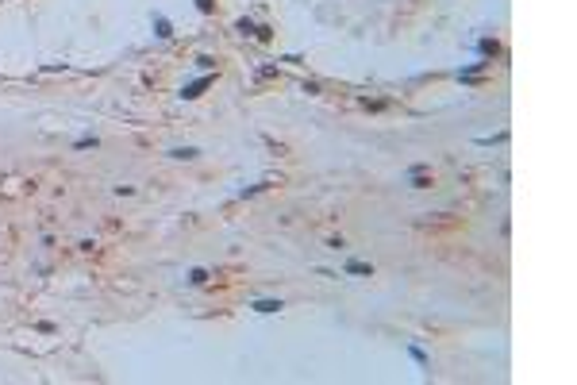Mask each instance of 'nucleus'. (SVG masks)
<instances>
[{
    "label": "nucleus",
    "instance_id": "10",
    "mask_svg": "<svg viewBox=\"0 0 577 385\" xmlns=\"http://www.w3.org/2000/svg\"><path fill=\"white\" fill-rule=\"evenodd\" d=\"M362 104H366L370 112H381V108H389V100H362Z\"/></svg>",
    "mask_w": 577,
    "mask_h": 385
},
{
    "label": "nucleus",
    "instance_id": "12",
    "mask_svg": "<svg viewBox=\"0 0 577 385\" xmlns=\"http://www.w3.org/2000/svg\"><path fill=\"white\" fill-rule=\"evenodd\" d=\"M196 8H200V12L208 15V12H212V8H216V4H212V0H196Z\"/></svg>",
    "mask_w": 577,
    "mask_h": 385
},
{
    "label": "nucleus",
    "instance_id": "4",
    "mask_svg": "<svg viewBox=\"0 0 577 385\" xmlns=\"http://www.w3.org/2000/svg\"><path fill=\"white\" fill-rule=\"evenodd\" d=\"M170 154H173V158H185V162H192L200 150H196V147H177V150H170Z\"/></svg>",
    "mask_w": 577,
    "mask_h": 385
},
{
    "label": "nucleus",
    "instance_id": "11",
    "mask_svg": "<svg viewBox=\"0 0 577 385\" xmlns=\"http://www.w3.org/2000/svg\"><path fill=\"white\" fill-rule=\"evenodd\" d=\"M277 74V66H262V70H258V81H266V77H274Z\"/></svg>",
    "mask_w": 577,
    "mask_h": 385
},
{
    "label": "nucleus",
    "instance_id": "8",
    "mask_svg": "<svg viewBox=\"0 0 577 385\" xmlns=\"http://www.w3.org/2000/svg\"><path fill=\"white\" fill-rule=\"evenodd\" d=\"M346 270H350V274H374V266H366V262H350Z\"/></svg>",
    "mask_w": 577,
    "mask_h": 385
},
{
    "label": "nucleus",
    "instance_id": "5",
    "mask_svg": "<svg viewBox=\"0 0 577 385\" xmlns=\"http://www.w3.org/2000/svg\"><path fill=\"white\" fill-rule=\"evenodd\" d=\"M154 31H158V39H170L173 31H170V23L162 19V15H154Z\"/></svg>",
    "mask_w": 577,
    "mask_h": 385
},
{
    "label": "nucleus",
    "instance_id": "3",
    "mask_svg": "<svg viewBox=\"0 0 577 385\" xmlns=\"http://www.w3.org/2000/svg\"><path fill=\"white\" fill-rule=\"evenodd\" d=\"M281 308H285L281 300H258V304H254V312H266V316H270V312H281Z\"/></svg>",
    "mask_w": 577,
    "mask_h": 385
},
{
    "label": "nucleus",
    "instance_id": "7",
    "mask_svg": "<svg viewBox=\"0 0 577 385\" xmlns=\"http://www.w3.org/2000/svg\"><path fill=\"white\" fill-rule=\"evenodd\" d=\"M235 31H239V35H254V31H258V27H254L250 19H239V23H235Z\"/></svg>",
    "mask_w": 577,
    "mask_h": 385
},
{
    "label": "nucleus",
    "instance_id": "2",
    "mask_svg": "<svg viewBox=\"0 0 577 385\" xmlns=\"http://www.w3.org/2000/svg\"><path fill=\"white\" fill-rule=\"evenodd\" d=\"M212 81H216L212 74H208V77H200V81H192V85H185V93H181V96H185V100H196V96H200V93L208 89Z\"/></svg>",
    "mask_w": 577,
    "mask_h": 385
},
{
    "label": "nucleus",
    "instance_id": "6",
    "mask_svg": "<svg viewBox=\"0 0 577 385\" xmlns=\"http://www.w3.org/2000/svg\"><path fill=\"white\" fill-rule=\"evenodd\" d=\"M481 54H500V43L496 39H481Z\"/></svg>",
    "mask_w": 577,
    "mask_h": 385
},
{
    "label": "nucleus",
    "instance_id": "9",
    "mask_svg": "<svg viewBox=\"0 0 577 385\" xmlns=\"http://www.w3.org/2000/svg\"><path fill=\"white\" fill-rule=\"evenodd\" d=\"M189 282H192V285H204V282H208V274H204V270H192V274H189Z\"/></svg>",
    "mask_w": 577,
    "mask_h": 385
},
{
    "label": "nucleus",
    "instance_id": "1",
    "mask_svg": "<svg viewBox=\"0 0 577 385\" xmlns=\"http://www.w3.org/2000/svg\"><path fill=\"white\" fill-rule=\"evenodd\" d=\"M408 181H412V189H427V185H431L427 166H412V170H408Z\"/></svg>",
    "mask_w": 577,
    "mask_h": 385
}]
</instances>
